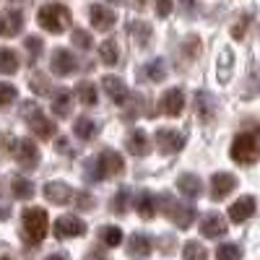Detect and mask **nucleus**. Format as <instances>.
<instances>
[{"label":"nucleus","instance_id":"1","mask_svg":"<svg viewBox=\"0 0 260 260\" xmlns=\"http://www.w3.org/2000/svg\"><path fill=\"white\" fill-rule=\"evenodd\" d=\"M39 26L50 31V34H62L65 29L71 26V11L65 8L62 3H47L39 8Z\"/></svg>","mask_w":260,"mask_h":260},{"label":"nucleus","instance_id":"2","mask_svg":"<svg viewBox=\"0 0 260 260\" xmlns=\"http://www.w3.org/2000/svg\"><path fill=\"white\" fill-rule=\"evenodd\" d=\"M159 201V208L161 213L167 216V219H172L180 229H187L192 221H195V208L192 206H185L180 198H175V195H169V192H161V198Z\"/></svg>","mask_w":260,"mask_h":260},{"label":"nucleus","instance_id":"3","mask_svg":"<svg viewBox=\"0 0 260 260\" xmlns=\"http://www.w3.org/2000/svg\"><path fill=\"white\" fill-rule=\"evenodd\" d=\"M21 224H24V240L29 242V245H39L42 240H45V234H47V226H50V221H47V211L45 208H26L24 213H21Z\"/></svg>","mask_w":260,"mask_h":260},{"label":"nucleus","instance_id":"4","mask_svg":"<svg viewBox=\"0 0 260 260\" xmlns=\"http://www.w3.org/2000/svg\"><path fill=\"white\" fill-rule=\"evenodd\" d=\"M229 154L237 164H255L260 159V138L252 133H240L232 141Z\"/></svg>","mask_w":260,"mask_h":260},{"label":"nucleus","instance_id":"5","mask_svg":"<svg viewBox=\"0 0 260 260\" xmlns=\"http://www.w3.org/2000/svg\"><path fill=\"white\" fill-rule=\"evenodd\" d=\"M94 169L99 172V180L112 177V175H120V172L125 169V159L117 154V151L107 148V151H102V154L94 159Z\"/></svg>","mask_w":260,"mask_h":260},{"label":"nucleus","instance_id":"6","mask_svg":"<svg viewBox=\"0 0 260 260\" xmlns=\"http://www.w3.org/2000/svg\"><path fill=\"white\" fill-rule=\"evenodd\" d=\"M24 117H26V122H29V127H31V133H34L37 138H52V133H55V122L42 115L39 107L26 104Z\"/></svg>","mask_w":260,"mask_h":260},{"label":"nucleus","instance_id":"7","mask_svg":"<svg viewBox=\"0 0 260 260\" xmlns=\"http://www.w3.org/2000/svg\"><path fill=\"white\" fill-rule=\"evenodd\" d=\"M154 141H156L161 154H177V151L185 146V136L180 133V130H175V127H159Z\"/></svg>","mask_w":260,"mask_h":260},{"label":"nucleus","instance_id":"8","mask_svg":"<svg viewBox=\"0 0 260 260\" xmlns=\"http://www.w3.org/2000/svg\"><path fill=\"white\" fill-rule=\"evenodd\" d=\"M13 156L24 169H34L39 164V148H37V143L31 138H21L13 146Z\"/></svg>","mask_w":260,"mask_h":260},{"label":"nucleus","instance_id":"9","mask_svg":"<svg viewBox=\"0 0 260 260\" xmlns=\"http://www.w3.org/2000/svg\"><path fill=\"white\" fill-rule=\"evenodd\" d=\"M55 237L60 240H71V237H83L86 234V221L78 219V216H60L52 226Z\"/></svg>","mask_w":260,"mask_h":260},{"label":"nucleus","instance_id":"10","mask_svg":"<svg viewBox=\"0 0 260 260\" xmlns=\"http://www.w3.org/2000/svg\"><path fill=\"white\" fill-rule=\"evenodd\" d=\"M237 187V177L229 175V172H216L211 177V198L213 201H224L229 192H234Z\"/></svg>","mask_w":260,"mask_h":260},{"label":"nucleus","instance_id":"11","mask_svg":"<svg viewBox=\"0 0 260 260\" xmlns=\"http://www.w3.org/2000/svg\"><path fill=\"white\" fill-rule=\"evenodd\" d=\"M52 73H57V76H71L76 68H78V60H76V55L71 52V50H65V47H57L55 52H52Z\"/></svg>","mask_w":260,"mask_h":260},{"label":"nucleus","instance_id":"12","mask_svg":"<svg viewBox=\"0 0 260 260\" xmlns=\"http://www.w3.org/2000/svg\"><path fill=\"white\" fill-rule=\"evenodd\" d=\"M24 29V13L16 11V8H8L0 13V37H16Z\"/></svg>","mask_w":260,"mask_h":260},{"label":"nucleus","instance_id":"13","mask_svg":"<svg viewBox=\"0 0 260 260\" xmlns=\"http://www.w3.org/2000/svg\"><path fill=\"white\" fill-rule=\"evenodd\" d=\"M201 234L208 237V240H219L221 234H226V221H224V216L221 213H206L203 219H201Z\"/></svg>","mask_w":260,"mask_h":260},{"label":"nucleus","instance_id":"14","mask_svg":"<svg viewBox=\"0 0 260 260\" xmlns=\"http://www.w3.org/2000/svg\"><path fill=\"white\" fill-rule=\"evenodd\" d=\"M159 107H161V112H167L169 117L182 115V110H185V94H182V89H177V86H175V89H167L161 102H159Z\"/></svg>","mask_w":260,"mask_h":260},{"label":"nucleus","instance_id":"15","mask_svg":"<svg viewBox=\"0 0 260 260\" xmlns=\"http://www.w3.org/2000/svg\"><path fill=\"white\" fill-rule=\"evenodd\" d=\"M151 250H154V242H151V237L146 232H136V234H130V240H127V255L133 257V260H141V257H148Z\"/></svg>","mask_w":260,"mask_h":260},{"label":"nucleus","instance_id":"16","mask_svg":"<svg viewBox=\"0 0 260 260\" xmlns=\"http://www.w3.org/2000/svg\"><path fill=\"white\" fill-rule=\"evenodd\" d=\"M89 18H91V26L99 29V31H110L115 26V21H117L115 11H110L107 6H99V3H94L89 8Z\"/></svg>","mask_w":260,"mask_h":260},{"label":"nucleus","instance_id":"17","mask_svg":"<svg viewBox=\"0 0 260 260\" xmlns=\"http://www.w3.org/2000/svg\"><path fill=\"white\" fill-rule=\"evenodd\" d=\"M102 89L107 91V96H110L115 104H125V102H127V96H130L125 81H122V78H117V76H104V78H102Z\"/></svg>","mask_w":260,"mask_h":260},{"label":"nucleus","instance_id":"18","mask_svg":"<svg viewBox=\"0 0 260 260\" xmlns=\"http://www.w3.org/2000/svg\"><path fill=\"white\" fill-rule=\"evenodd\" d=\"M252 213H255V198H252V195H242L240 201H234V203L229 206V219H232L234 224L247 221Z\"/></svg>","mask_w":260,"mask_h":260},{"label":"nucleus","instance_id":"19","mask_svg":"<svg viewBox=\"0 0 260 260\" xmlns=\"http://www.w3.org/2000/svg\"><path fill=\"white\" fill-rule=\"evenodd\" d=\"M45 198L50 201V203H57V206H65V203H71L73 201V190H71V185H65V182H47L45 185Z\"/></svg>","mask_w":260,"mask_h":260},{"label":"nucleus","instance_id":"20","mask_svg":"<svg viewBox=\"0 0 260 260\" xmlns=\"http://www.w3.org/2000/svg\"><path fill=\"white\" fill-rule=\"evenodd\" d=\"M177 190L185 198H198V195H203V180L192 175V172H185V175L177 177Z\"/></svg>","mask_w":260,"mask_h":260},{"label":"nucleus","instance_id":"21","mask_svg":"<svg viewBox=\"0 0 260 260\" xmlns=\"http://www.w3.org/2000/svg\"><path fill=\"white\" fill-rule=\"evenodd\" d=\"M136 211H138V216H143V219H154V216L159 213L156 195L151 190H141L138 198H136Z\"/></svg>","mask_w":260,"mask_h":260},{"label":"nucleus","instance_id":"22","mask_svg":"<svg viewBox=\"0 0 260 260\" xmlns=\"http://www.w3.org/2000/svg\"><path fill=\"white\" fill-rule=\"evenodd\" d=\"M71 110H73V94L68 89H60L52 96V112H55V117H68Z\"/></svg>","mask_w":260,"mask_h":260},{"label":"nucleus","instance_id":"23","mask_svg":"<svg viewBox=\"0 0 260 260\" xmlns=\"http://www.w3.org/2000/svg\"><path fill=\"white\" fill-rule=\"evenodd\" d=\"M127 151L130 154H136V156H146L148 154V148H151V141H148V136L143 133V130H133V133L127 136Z\"/></svg>","mask_w":260,"mask_h":260},{"label":"nucleus","instance_id":"24","mask_svg":"<svg viewBox=\"0 0 260 260\" xmlns=\"http://www.w3.org/2000/svg\"><path fill=\"white\" fill-rule=\"evenodd\" d=\"M96 133H99V127L91 117H78L73 122V136L78 141H91V138H96Z\"/></svg>","mask_w":260,"mask_h":260},{"label":"nucleus","instance_id":"25","mask_svg":"<svg viewBox=\"0 0 260 260\" xmlns=\"http://www.w3.org/2000/svg\"><path fill=\"white\" fill-rule=\"evenodd\" d=\"M11 190H13V198L29 201L31 195H34V182H31L29 177H24V175H16V177L11 180Z\"/></svg>","mask_w":260,"mask_h":260},{"label":"nucleus","instance_id":"26","mask_svg":"<svg viewBox=\"0 0 260 260\" xmlns=\"http://www.w3.org/2000/svg\"><path fill=\"white\" fill-rule=\"evenodd\" d=\"M99 60H102L104 65H117V60H120V47H117L115 39H104L102 45H99Z\"/></svg>","mask_w":260,"mask_h":260},{"label":"nucleus","instance_id":"27","mask_svg":"<svg viewBox=\"0 0 260 260\" xmlns=\"http://www.w3.org/2000/svg\"><path fill=\"white\" fill-rule=\"evenodd\" d=\"M18 55L11 50V47H0V73L3 76H11L18 71Z\"/></svg>","mask_w":260,"mask_h":260},{"label":"nucleus","instance_id":"28","mask_svg":"<svg viewBox=\"0 0 260 260\" xmlns=\"http://www.w3.org/2000/svg\"><path fill=\"white\" fill-rule=\"evenodd\" d=\"M76 96H78L81 104L94 107V104H96V86H94L91 81H81V83L76 86Z\"/></svg>","mask_w":260,"mask_h":260},{"label":"nucleus","instance_id":"29","mask_svg":"<svg viewBox=\"0 0 260 260\" xmlns=\"http://www.w3.org/2000/svg\"><path fill=\"white\" fill-rule=\"evenodd\" d=\"M143 73H146V78H148V81H154V83H161V81L167 78V65H164V60H161V57H156V60L146 62Z\"/></svg>","mask_w":260,"mask_h":260},{"label":"nucleus","instance_id":"30","mask_svg":"<svg viewBox=\"0 0 260 260\" xmlns=\"http://www.w3.org/2000/svg\"><path fill=\"white\" fill-rule=\"evenodd\" d=\"M182 260H208V250L203 247V242L190 240L182 247Z\"/></svg>","mask_w":260,"mask_h":260},{"label":"nucleus","instance_id":"31","mask_svg":"<svg viewBox=\"0 0 260 260\" xmlns=\"http://www.w3.org/2000/svg\"><path fill=\"white\" fill-rule=\"evenodd\" d=\"M99 240L107 245V247H117L122 242V229L120 226H102L99 229Z\"/></svg>","mask_w":260,"mask_h":260},{"label":"nucleus","instance_id":"32","mask_svg":"<svg viewBox=\"0 0 260 260\" xmlns=\"http://www.w3.org/2000/svg\"><path fill=\"white\" fill-rule=\"evenodd\" d=\"M133 37L141 47H148L151 45V26L146 24V21H136L133 24Z\"/></svg>","mask_w":260,"mask_h":260},{"label":"nucleus","instance_id":"33","mask_svg":"<svg viewBox=\"0 0 260 260\" xmlns=\"http://www.w3.org/2000/svg\"><path fill=\"white\" fill-rule=\"evenodd\" d=\"M240 255H242V250L232 242H224L216 250V260H240Z\"/></svg>","mask_w":260,"mask_h":260},{"label":"nucleus","instance_id":"34","mask_svg":"<svg viewBox=\"0 0 260 260\" xmlns=\"http://www.w3.org/2000/svg\"><path fill=\"white\" fill-rule=\"evenodd\" d=\"M195 104H198V112H201V117L203 120H211V115H213V99L206 94V91H198V96H195Z\"/></svg>","mask_w":260,"mask_h":260},{"label":"nucleus","instance_id":"35","mask_svg":"<svg viewBox=\"0 0 260 260\" xmlns=\"http://www.w3.org/2000/svg\"><path fill=\"white\" fill-rule=\"evenodd\" d=\"M50 81H47V76L45 73H34L31 76V91L34 94H39V96H45V94H50Z\"/></svg>","mask_w":260,"mask_h":260},{"label":"nucleus","instance_id":"36","mask_svg":"<svg viewBox=\"0 0 260 260\" xmlns=\"http://www.w3.org/2000/svg\"><path fill=\"white\" fill-rule=\"evenodd\" d=\"M16 96H18V91L13 83H0V107H11L16 102Z\"/></svg>","mask_w":260,"mask_h":260},{"label":"nucleus","instance_id":"37","mask_svg":"<svg viewBox=\"0 0 260 260\" xmlns=\"http://www.w3.org/2000/svg\"><path fill=\"white\" fill-rule=\"evenodd\" d=\"M141 104H143V99H141L138 94H130V96H127V102L122 104L125 110H127V112H125V117H127V120H133V117L138 115V110H141Z\"/></svg>","mask_w":260,"mask_h":260},{"label":"nucleus","instance_id":"38","mask_svg":"<svg viewBox=\"0 0 260 260\" xmlns=\"http://www.w3.org/2000/svg\"><path fill=\"white\" fill-rule=\"evenodd\" d=\"M73 45L81 47V50H91V45H94V42H91V34L83 31V29H76V31H73Z\"/></svg>","mask_w":260,"mask_h":260},{"label":"nucleus","instance_id":"39","mask_svg":"<svg viewBox=\"0 0 260 260\" xmlns=\"http://www.w3.org/2000/svg\"><path fill=\"white\" fill-rule=\"evenodd\" d=\"M24 45H26V50H29L31 57H39V55H42V47H45V42H42L39 37H26Z\"/></svg>","mask_w":260,"mask_h":260},{"label":"nucleus","instance_id":"40","mask_svg":"<svg viewBox=\"0 0 260 260\" xmlns=\"http://www.w3.org/2000/svg\"><path fill=\"white\" fill-rule=\"evenodd\" d=\"M125 208H127V190L122 187V190H117V195L112 198V211L115 213H122Z\"/></svg>","mask_w":260,"mask_h":260},{"label":"nucleus","instance_id":"41","mask_svg":"<svg viewBox=\"0 0 260 260\" xmlns=\"http://www.w3.org/2000/svg\"><path fill=\"white\" fill-rule=\"evenodd\" d=\"M247 24H250V16L245 13V16H242V18L234 24V29H232V37H234V39H242V37H245V31H247Z\"/></svg>","mask_w":260,"mask_h":260},{"label":"nucleus","instance_id":"42","mask_svg":"<svg viewBox=\"0 0 260 260\" xmlns=\"http://www.w3.org/2000/svg\"><path fill=\"white\" fill-rule=\"evenodd\" d=\"M180 6H182L185 16H195V13H198V0H180Z\"/></svg>","mask_w":260,"mask_h":260},{"label":"nucleus","instance_id":"43","mask_svg":"<svg viewBox=\"0 0 260 260\" xmlns=\"http://www.w3.org/2000/svg\"><path fill=\"white\" fill-rule=\"evenodd\" d=\"M156 13H159L161 18H167V16L172 13V0H156Z\"/></svg>","mask_w":260,"mask_h":260},{"label":"nucleus","instance_id":"44","mask_svg":"<svg viewBox=\"0 0 260 260\" xmlns=\"http://www.w3.org/2000/svg\"><path fill=\"white\" fill-rule=\"evenodd\" d=\"M86 260H112L110 255H107L104 250H99V247H94V250H89V255H86Z\"/></svg>","mask_w":260,"mask_h":260},{"label":"nucleus","instance_id":"45","mask_svg":"<svg viewBox=\"0 0 260 260\" xmlns=\"http://www.w3.org/2000/svg\"><path fill=\"white\" fill-rule=\"evenodd\" d=\"M198 37H187V42H185V47H187V55L190 57H195V52H198Z\"/></svg>","mask_w":260,"mask_h":260},{"label":"nucleus","instance_id":"46","mask_svg":"<svg viewBox=\"0 0 260 260\" xmlns=\"http://www.w3.org/2000/svg\"><path fill=\"white\" fill-rule=\"evenodd\" d=\"M73 201L78 203V208H89V206L94 203V201H91V198H89V195H86V192H78V195H73Z\"/></svg>","mask_w":260,"mask_h":260},{"label":"nucleus","instance_id":"47","mask_svg":"<svg viewBox=\"0 0 260 260\" xmlns=\"http://www.w3.org/2000/svg\"><path fill=\"white\" fill-rule=\"evenodd\" d=\"M47 260H71L65 252H52V255H47Z\"/></svg>","mask_w":260,"mask_h":260},{"label":"nucleus","instance_id":"48","mask_svg":"<svg viewBox=\"0 0 260 260\" xmlns=\"http://www.w3.org/2000/svg\"><path fill=\"white\" fill-rule=\"evenodd\" d=\"M0 260H13L11 255H0Z\"/></svg>","mask_w":260,"mask_h":260},{"label":"nucleus","instance_id":"49","mask_svg":"<svg viewBox=\"0 0 260 260\" xmlns=\"http://www.w3.org/2000/svg\"><path fill=\"white\" fill-rule=\"evenodd\" d=\"M110 3H115V6H120V3H122V0H110Z\"/></svg>","mask_w":260,"mask_h":260}]
</instances>
